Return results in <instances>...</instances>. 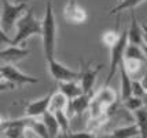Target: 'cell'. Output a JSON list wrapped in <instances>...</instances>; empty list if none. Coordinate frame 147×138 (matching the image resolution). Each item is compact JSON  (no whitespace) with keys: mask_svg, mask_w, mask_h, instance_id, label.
<instances>
[{"mask_svg":"<svg viewBox=\"0 0 147 138\" xmlns=\"http://www.w3.org/2000/svg\"><path fill=\"white\" fill-rule=\"evenodd\" d=\"M41 22H43V33H41L43 50L45 59L50 61L55 58V41H57V22H55L54 7L50 0H47L44 18Z\"/></svg>","mask_w":147,"mask_h":138,"instance_id":"6da1fadb","label":"cell"},{"mask_svg":"<svg viewBox=\"0 0 147 138\" xmlns=\"http://www.w3.org/2000/svg\"><path fill=\"white\" fill-rule=\"evenodd\" d=\"M15 28H17V32L14 35V37L11 39L14 46H21L30 36H36V35L41 36V33H43V22L38 21L34 17L32 8L26 10V13L17 22Z\"/></svg>","mask_w":147,"mask_h":138,"instance_id":"7a4b0ae2","label":"cell"},{"mask_svg":"<svg viewBox=\"0 0 147 138\" xmlns=\"http://www.w3.org/2000/svg\"><path fill=\"white\" fill-rule=\"evenodd\" d=\"M28 6L25 3H10V0H1V32L8 33L13 31V28L17 27L19 18L26 13Z\"/></svg>","mask_w":147,"mask_h":138,"instance_id":"3957f363","label":"cell"},{"mask_svg":"<svg viewBox=\"0 0 147 138\" xmlns=\"http://www.w3.org/2000/svg\"><path fill=\"white\" fill-rule=\"evenodd\" d=\"M129 44L128 40V32L124 31L121 35V39L118 40V43L114 47L110 48V64H109V75H107V79H106V86H109V83L111 82L113 76L115 75L117 69L120 68L121 62L124 61L125 57V50Z\"/></svg>","mask_w":147,"mask_h":138,"instance_id":"277c9868","label":"cell"},{"mask_svg":"<svg viewBox=\"0 0 147 138\" xmlns=\"http://www.w3.org/2000/svg\"><path fill=\"white\" fill-rule=\"evenodd\" d=\"M0 75H1V79L13 83L15 87H21L24 84L38 83V77L26 75L22 71H19L18 68L15 65H13V64H3L1 68H0Z\"/></svg>","mask_w":147,"mask_h":138,"instance_id":"5b68a950","label":"cell"},{"mask_svg":"<svg viewBox=\"0 0 147 138\" xmlns=\"http://www.w3.org/2000/svg\"><path fill=\"white\" fill-rule=\"evenodd\" d=\"M47 68L48 73L58 82H80L81 77V72L67 68L66 65L58 62L55 58L47 61Z\"/></svg>","mask_w":147,"mask_h":138,"instance_id":"8992f818","label":"cell"},{"mask_svg":"<svg viewBox=\"0 0 147 138\" xmlns=\"http://www.w3.org/2000/svg\"><path fill=\"white\" fill-rule=\"evenodd\" d=\"M63 18L70 25H81L87 21L88 14L77 0H67L63 7Z\"/></svg>","mask_w":147,"mask_h":138,"instance_id":"52a82bcc","label":"cell"},{"mask_svg":"<svg viewBox=\"0 0 147 138\" xmlns=\"http://www.w3.org/2000/svg\"><path fill=\"white\" fill-rule=\"evenodd\" d=\"M54 90L48 94H45L44 97L37 98L29 102L25 106V116L26 118H32V119H37L38 116H43L44 113L50 111V104H51L52 95H54Z\"/></svg>","mask_w":147,"mask_h":138,"instance_id":"ba28073f","label":"cell"},{"mask_svg":"<svg viewBox=\"0 0 147 138\" xmlns=\"http://www.w3.org/2000/svg\"><path fill=\"white\" fill-rule=\"evenodd\" d=\"M103 68L102 64L96 65L95 68L91 65V64H87V65L81 66V77H80V83H81V87L84 90V94H90L92 95V90H94V86L96 83V79H98V75L100 72V69Z\"/></svg>","mask_w":147,"mask_h":138,"instance_id":"9c48e42d","label":"cell"},{"mask_svg":"<svg viewBox=\"0 0 147 138\" xmlns=\"http://www.w3.org/2000/svg\"><path fill=\"white\" fill-rule=\"evenodd\" d=\"M29 54H30V51H29L28 48H25V47L11 44V46H8L1 50L0 57H1V61H3V62L13 64V62H17V61H21V59L26 58Z\"/></svg>","mask_w":147,"mask_h":138,"instance_id":"30bf717a","label":"cell"},{"mask_svg":"<svg viewBox=\"0 0 147 138\" xmlns=\"http://www.w3.org/2000/svg\"><path fill=\"white\" fill-rule=\"evenodd\" d=\"M92 97H94V95L84 94V95L78 97V98L69 101V105H67V108H66V113H67V116H69V118H73V116L83 115L84 112L90 108Z\"/></svg>","mask_w":147,"mask_h":138,"instance_id":"8fae6325","label":"cell"},{"mask_svg":"<svg viewBox=\"0 0 147 138\" xmlns=\"http://www.w3.org/2000/svg\"><path fill=\"white\" fill-rule=\"evenodd\" d=\"M115 99L117 98H115L114 90H113V88H110L109 86L102 87V88H100V90H99V91L92 97V101H95L96 104H99L105 111H107L109 108L114 106Z\"/></svg>","mask_w":147,"mask_h":138,"instance_id":"7c38bea8","label":"cell"},{"mask_svg":"<svg viewBox=\"0 0 147 138\" xmlns=\"http://www.w3.org/2000/svg\"><path fill=\"white\" fill-rule=\"evenodd\" d=\"M58 88L69 101L84 95V90L80 82H59Z\"/></svg>","mask_w":147,"mask_h":138,"instance_id":"4fadbf2b","label":"cell"},{"mask_svg":"<svg viewBox=\"0 0 147 138\" xmlns=\"http://www.w3.org/2000/svg\"><path fill=\"white\" fill-rule=\"evenodd\" d=\"M131 11H132V18H131V27H129V31H128L129 44L143 46V27L138 22L134 10H131Z\"/></svg>","mask_w":147,"mask_h":138,"instance_id":"5bb4252c","label":"cell"},{"mask_svg":"<svg viewBox=\"0 0 147 138\" xmlns=\"http://www.w3.org/2000/svg\"><path fill=\"white\" fill-rule=\"evenodd\" d=\"M120 75H121V99L124 102L132 97V79L122 62L120 65Z\"/></svg>","mask_w":147,"mask_h":138,"instance_id":"9a60e30c","label":"cell"},{"mask_svg":"<svg viewBox=\"0 0 147 138\" xmlns=\"http://www.w3.org/2000/svg\"><path fill=\"white\" fill-rule=\"evenodd\" d=\"M43 122H44L45 127H47V130L50 133V138H57L59 134H61V126L58 123L57 120V116H55V113H52V112H47L44 113L43 116Z\"/></svg>","mask_w":147,"mask_h":138,"instance_id":"2e32d148","label":"cell"},{"mask_svg":"<svg viewBox=\"0 0 147 138\" xmlns=\"http://www.w3.org/2000/svg\"><path fill=\"white\" fill-rule=\"evenodd\" d=\"M111 134L114 135V138H135V137H140V130H139L138 124L135 123V124L118 127Z\"/></svg>","mask_w":147,"mask_h":138,"instance_id":"e0dca14e","label":"cell"},{"mask_svg":"<svg viewBox=\"0 0 147 138\" xmlns=\"http://www.w3.org/2000/svg\"><path fill=\"white\" fill-rule=\"evenodd\" d=\"M69 105V99L65 97L61 91H55L52 95L51 104H50V112L55 113L58 111H66V108Z\"/></svg>","mask_w":147,"mask_h":138,"instance_id":"ac0fdd59","label":"cell"},{"mask_svg":"<svg viewBox=\"0 0 147 138\" xmlns=\"http://www.w3.org/2000/svg\"><path fill=\"white\" fill-rule=\"evenodd\" d=\"M135 122L140 130V138H147V106L134 113Z\"/></svg>","mask_w":147,"mask_h":138,"instance_id":"d6986e66","label":"cell"},{"mask_svg":"<svg viewBox=\"0 0 147 138\" xmlns=\"http://www.w3.org/2000/svg\"><path fill=\"white\" fill-rule=\"evenodd\" d=\"M121 35L122 33L117 32L114 29H107V31H105L102 33V43L106 47L111 48V47H114L118 43V40L121 39Z\"/></svg>","mask_w":147,"mask_h":138,"instance_id":"ffe728a7","label":"cell"},{"mask_svg":"<svg viewBox=\"0 0 147 138\" xmlns=\"http://www.w3.org/2000/svg\"><path fill=\"white\" fill-rule=\"evenodd\" d=\"M144 0H121L117 6H114L111 10H110V15H114V14H118L121 11H125V10H134L136 6L142 4Z\"/></svg>","mask_w":147,"mask_h":138,"instance_id":"44dd1931","label":"cell"},{"mask_svg":"<svg viewBox=\"0 0 147 138\" xmlns=\"http://www.w3.org/2000/svg\"><path fill=\"white\" fill-rule=\"evenodd\" d=\"M124 59H139V61H146V55L143 51L142 46H136V44H128L127 50H125V57Z\"/></svg>","mask_w":147,"mask_h":138,"instance_id":"7402d4cb","label":"cell"},{"mask_svg":"<svg viewBox=\"0 0 147 138\" xmlns=\"http://www.w3.org/2000/svg\"><path fill=\"white\" fill-rule=\"evenodd\" d=\"M38 138H50V133L45 127L44 122L43 120H37V119H32V123L29 127Z\"/></svg>","mask_w":147,"mask_h":138,"instance_id":"603a6c76","label":"cell"},{"mask_svg":"<svg viewBox=\"0 0 147 138\" xmlns=\"http://www.w3.org/2000/svg\"><path fill=\"white\" fill-rule=\"evenodd\" d=\"M124 106H125V109H128L129 112H132V113H135V112H138L139 109H142V108H144V101L142 98H138V97H131V98H128L127 101H124Z\"/></svg>","mask_w":147,"mask_h":138,"instance_id":"cb8c5ba5","label":"cell"},{"mask_svg":"<svg viewBox=\"0 0 147 138\" xmlns=\"http://www.w3.org/2000/svg\"><path fill=\"white\" fill-rule=\"evenodd\" d=\"M143 62H144V61H139V59H124V61H122V64L125 66L127 72H128L131 76H134V75H136L138 72H140Z\"/></svg>","mask_w":147,"mask_h":138,"instance_id":"d4e9b609","label":"cell"},{"mask_svg":"<svg viewBox=\"0 0 147 138\" xmlns=\"http://www.w3.org/2000/svg\"><path fill=\"white\" fill-rule=\"evenodd\" d=\"M55 116L59 126H61V131L62 133H69L70 131V118L67 116L66 111H58L55 112Z\"/></svg>","mask_w":147,"mask_h":138,"instance_id":"484cf974","label":"cell"},{"mask_svg":"<svg viewBox=\"0 0 147 138\" xmlns=\"http://www.w3.org/2000/svg\"><path fill=\"white\" fill-rule=\"evenodd\" d=\"M96 135L91 131H69V133H61L57 138H95Z\"/></svg>","mask_w":147,"mask_h":138,"instance_id":"4316f807","label":"cell"},{"mask_svg":"<svg viewBox=\"0 0 147 138\" xmlns=\"http://www.w3.org/2000/svg\"><path fill=\"white\" fill-rule=\"evenodd\" d=\"M146 94H147V90L143 87L140 80H132V95L143 99Z\"/></svg>","mask_w":147,"mask_h":138,"instance_id":"83f0119b","label":"cell"},{"mask_svg":"<svg viewBox=\"0 0 147 138\" xmlns=\"http://www.w3.org/2000/svg\"><path fill=\"white\" fill-rule=\"evenodd\" d=\"M13 88H15V86L13 84V83H10V82H6V80H3L1 82V91H4V90H13Z\"/></svg>","mask_w":147,"mask_h":138,"instance_id":"f1b7e54d","label":"cell"},{"mask_svg":"<svg viewBox=\"0 0 147 138\" xmlns=\"http://www.w3.org/2000/svg\"><path fill=\"white\" fill-rule=\"evenodd\" d=\"M142 27H143V44L147 47V25L143 24Z\"/></svg>","mask_w":147,"mask_h":138,"instance_id":"f546056e","label":"cell"},{"mask_svg":"<svg viewBox=\"0 0 147 138\" xmlns=\"http://www.w3.org/2000/svg\"><path fill=\"white\" fill-rule=\"evenodd\" d=\"M95 138H114L113 134H103V135H96Z\"/></svg>","mask_w":147,"mask_h":138,"instance_id":"4dcf8cb0","label":"cell"},{"mask_svg":"<svg viewBox=\"0 0 147 138\" xmlns=\"http://www.w3.org/2000/svg\"><path fill=\"white\" fill-rule=\"evenodd\" d=\"M142 47H143V51H144V55H146V59H147V47L144 46V44H143Z\"/></svg>","mask_w":147,"mask_h":138,"instance_id":"1f68e13d","label":"cell"},{"mask_svg":"<svg viewBox=\"0 0 147 138\" xmlns=\"http://www.w3.org/2000/svg\"><path fill=\"white\" fill-rule=\"evenodd\" d=\"M143 101H144V105L147 106V94H146V95H144V98H143Z\"/></svg>","mask_w":147,"mask_h":138,"instance_id":"d6a6232c","label":"cell"},{"mask_svg":"<svg viewBox=\"0 0 147 138\" xmlns=\"http://www.w3.org/2000/svg\"><path fill=\"white\" fill-rule=\"evenodd\" d=\"M50 1H52V0H50Z\"/></svg>","mask_w":147,"mask_h":138,"instance_id":"836d02e7","label":"cell"},{"mask_svg":"<svg viewBox=\"0 0 147 138\" xmlns=\"http://www.w3.org/2000/svg\"><path fill=\"white\" fill-rule=\"evenodd\" d=\"M26 138H29V137H26Z\"/></svg>","mask_w":147,"mask_h":138,"instance_id":"e575fe53","label":"cell"},{"mask_svg":"<svg viewBox=\"0 0 147 138\" xmlns=\"http://www.w3.org/2000/svg\"><path fill=\"white\" fill-rule=\"evenodd\" d=\"M24 138H26V137H24Z\"/></svg>","mask_w":147,"mask_h":138,"instance_id":"d590c367","label":"cell"}]
</instances>
